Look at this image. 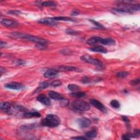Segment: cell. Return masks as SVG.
<instances>
[{
	"label": "cell",
	"mask_w": 140,
	"mask_h": 140,
	"mask_svg": "<svg viewBox=\"0 0 140 140\" xmlns=\"http://www.w3.org/2000/svg\"><path fill=\"white\" fill-rule=\"evenodd\" d=\"M68 89L72 92H77L81 90V88L76 84H69L68 85Z\"/></svg>",
	"instance_id": "603a6c76"
},
{
	"label": "cell",
	"mask_w": 140,
	"mask_h": 140,
	"mask_svg": "<svg viewBox=\"0 0 140 140\" xmlns=\"http://www.w3.org/2000/svg\"><path fill=\"white\" fill-rule=\"evenodd\" d=\"M1 24L5 27L7 28H17L19 25V23L12 20L3 19L1 20Z\"/></svg>",
	"instance_id": "ba28073f"
},
{
	"label": "cell",
	"mask_w": 140,
	"mask_h": 140,
	"mask_svg": "<svg viewBox=\"0 0 140 140\" xmlns=\"http://www.w3.org/2000/svg\"><path fill=\"white\" fill-rule=\"evenodd\" d=\"M58 74H59L58 70L54 69H49L44 74V76L46 78H54L58 76Z\"/></svg>",
	"instance_id": "4fadbf2b"
},
{
	"label": "cell",
	"mask_w": 140,
	"mask_h": 140,
	"mask_svg": "<svg viewBox=\"0 0 140 140\" xmlns=\"http://www.w3.org/2000/svg\"><path fill=\"white\" fill-rule=\"evenodd\" d=\"M121 4L117 8L112 9L113 13L119 14L132 13L139 11V4H136V2L132 1H123L120 2Z\"/></svg>",
	"instance_id": "6da1fadb"
},
{
	"label": "cell",
	"mask_w": 140,
	"mask_h": 140,
	"mask_svg": "<svg viewBox=\"0 0 140 140\" xmlns=\"http://www.w3.org/2000/svg\"><path fill=\"white\" fill-rule=\"evenodd\" d=\"M97 132L96 131V130L92 129L91 130L85 133V136L87 138H92L96 137L97 136Z\"/></svg>",
	"instance_id": "d6986e66"
},
{
	"label": "cell",
	"mask_w": 140,
	"mask_h": 140,
	"mask_svg": "<svg viewBox=\"0 0 140 140\" xmlns=\"http://www.w3.org/2000/svg\"><path fill=\"white\" fill-rule=\"evenodd\" d=\"M4 87L7 88V89L20 90H23L25 88V86L20 83L18 82H10L4 85Z\"/></svg>",
	"instance_id": "8992f818"
},
{
	"label": "cell",
	"mask_w": 140,
	"mask_h": 140,
	"mask_svg": "<svg viewBox=\"0 0 140 140\" xmlns=\"http://www.w3.org/2000/svg\"><path fill=\"white\" fill-rule=\"evenodd\" d=\"M42 6H45V7H53L55 6L56 4L53 1H45V2H43L41 3V4Z\"/></svg>",
	"instance_id": "cb8c5ba5"
},
{
	"label": "cell",
	"mask_w": 140,
	"mask_h": 140,
	"mask_svg": "<svg viewBox=\"0 0 140 140\" xmlns=\"http://www.w3.org/2000/svg\"><path fill=\"white\" fill-rule=\"evenodd\" d=\"M36 47H37L39 49H45L47 48V45L37 44L36 45Z\"/></svg>",
	"instance_id": "d6a6232c"
},
{
	"label": "cell",
	"mask_w": 140,
	"mask_h": 140,
	"mask_svg": "<svg viewBox=\"0 0 140 140\" xmlns=\"http://www.w3.org/2000/svg\"><path fill=\"white\" fill-rule=\"evenodd\" d=\"M21 12L19 11H10L8 12V14L12 15H20L21 14Z\"/></svg>",
	"instance_id": "e575fe53"
},
{
	"label": "cell",
	"mask_w": 140,
	"mask_h": 140,
	"mask_svg": "<svg viewBox=\"0 0 140 140\" xmlns=\"http://www.w3.org/2000/svg\"><path fill=\"white\" fill-rule=\"evenodd\" d=\"M71 14H72V15H73V16H76V15L79 14V12H78V11H76V10H74V11L72 12Z\"/></svg>",
	"instance_id": "f35d334b"
},
{
	"label": "cell",
	"mask_w": 140,
	"mask_h": 140,
	"mask_svg": "<svg viewBox=\"0 0 140 140\" xmlns=\"http://www.w3.org/2000/svg\"><path fill=\"white\" fill-rule=\"evenodd\" d=\"M51 19H53L55 21H66V22H75V20L72 19L70 17H56L51 18Z\"/></svg>",
	"instance_id": "ffe728a7"
},
{
	"label": "cell",
	"mask_w": 140,
	"mask_h": 140,
	"mask_svg": "<svg viewBox=\"0 0 140 140\" xmlns=\"http://www.w3.org/2000/svg\"><path fill=\"white\" fill-rule=\"evenodd\" d=\"M128 75H129V72H125V71L120 72L117 74V76L119 78H124L127 77Z\"/></svg>",
	"instance_id": "484cf974"
},
{
	"label": "cell",
	"mask_w": 140,
	"mask_h": 140,
	"mask_svg": "<svg viewBox=\"0 0 140 140\" xmlns=\"http://www.w3.org/2000/svg\"><path fill=\"white\" fill-rule=\"evenodd\" d=\"M132 137H133L132 134H127L124 135H123L122 139H130V138H131Z\"/></svg>",
	"instance_id": "1f68e13d"
},
{
	"label": "cell",
	"mask_w": 140,
	"mask_h": 140,
	"mask_svg": "<svg viewBox=\"0 0 140 140\" xmlns=\"http://www.w3.org/2000/svg\"><path fill=\"white\" fill-rule=\"evenodd\" d=\"M41 116V114L37 112H25L24 113V117L25 118H39Z\"/></svg>",
	"instance_id": "e0dca14e"
},
{
	"label": "cell",
	"mask_w": 140,
	"mask_h": 140,
	"mask_svg": "<svg viewBox=\"0 0 140 140\" xmlns=\"http://www.w3.org/2000/svg\"><path fill=\"white\" fill-rule=\"evenodd\" d=\"M132 135H133V137L134 138L138 137L139 136V130L136 129L134 131V132L132 134Z\"/></svg>",
	"instance_id": "d590c367"
},
{
	"label": "cell",
	"mask_w": 140,
	"mask_h": 140,
	"mask_svg": "<svg viewBox=\"0 0 140 140\" xmlns=\"http://www.w3.org/2000/svg\"><path fill=\"white\" fill-rule=\"evenodd\" d=\"M6 43L3 42V41H1V43H0V46H1V48H3V47H4L6 45Z\"/></svg>",
	"instance_id": "60d3db41"
},
{
	"label": "cell",
	"mask_w": 140,
	"mask_h": 140,
	"mask_svg": "<svg viewBox=\"0 0 140 140\" xmlns=\"http://www.w3.org/2000/svg\"><path fill=\"white\" fill-rule=\"evenodd\" d=\"M72 139H86L87 138L85 137H72Z\"/></svg>",
	"instance_id": "ab89813d"
},
{
	"label": "cell",
	"mask_w": 140,
	"mask_h": 140,
	"mask_svg": "<svg viewBox=\"0 0 140 140\" xmlns=\"http://www.w3.org/2000/svg\"><path fill=\"white\" fill-rule=\"evenodd\" d=\"M115 41L111 38H103L102 44L105 45H113L115 44Z\"/></svg>",
	"instance_id": "7402d4cb"
},
{
	"label": "cell",
	"mask_w": 140,
	"mask_h": 140,
	"mask_svg": "<svg viewBox=\"0 0 140 140\" xmlns=\"http://www.w3.org/2000/svg\"><path fill=\"white\" fill-rule=\"evenodd\" d=\"M81 82L83 83H84V84H89L91 82V80H90V79L89 78V77H84L82 79Z\"/></svg>",
	"instance_id": "f546056e"
},
{
	"label": "cell",
	"mask_w": 140,
	"mask_h": 140,
	"mask_svg": "<svg viewBox=\"0 0 140 140\" xmlns=\"http://www.w3.org/2000/svg\"><path fill=\"white\" fill-rule=\"evenodd\" d=\"M90 21L92 23L94 24L96 26H97V27H98V28H100V29H103V28H104V27H103V26L102 25H101L100 23H99L95 21V20H90Z\"/></svg>",
	"instance_id": "4dcf8cb0"
},
{
	"label": "cell",
	"mask_w": 140,
	"mask_h": 140,
	"mask_svg": "<svg viewBox=\"0 0 140 140\" xmlns=\"http://www.w3.org/2000/svg\"><path fill=\"white\" fill-rule=\"evenodd\" d=\"M86 95L85 92L82 91H77V92H72L71 94H70V96L76 97V98H82L83 97Z\"/></svg>",
	"instance_id": "44dd1931"
},
{
	"label": "cell",
	"mask_w": 140,
	"mask_h": 140,
	"mask_svg": "<svg viewBox=\"0 0 140 140\" xmlns=\"http://www.w3.org/2000/svg\"><path fill=\"white\" fill-rule=\"evenodd\" d=\"M72 106L77 110L81 111H88L90 109V106L88 102L82 101H75L72 103Z\"/></svg>",
	"instance_id": "277c9868"
},
{
	"label": "cell",
	"mask_w": 140,
	"mask_h": 140,
	"mask_svg": "<svg viewBox=\"0 0 140 140\" xmlns=\"http://www.w3.org/2000/svg\"><path fill=\"white\" fill-rule=\"evenodd\" d=\"M40 24H47L51 26H54L57 25V23L55 20L52 19L51 18H45L41 19L38 22Z\"/></svg>",
	"instance_id": "9a60e30c"
},
{
	"label": "cell",
	"mask_w": 140,
	"mask_h": 140,
	"mask_svg": "<svg viewBox=\"0 0 140 140\" xmlns=\"http://www.w3.org/2000/svg\"><path fill=\"white\" fill-rule=\"evenodd\" d=\"M122 118L123 120L125 122V123H126V124H129V122H130L129 119V118L127 117H126V116H122Z\"/></svg>",
	"instance_id": "74e56055"
},
{
	"label": "cell",
	"mask_w": 140,
	"mask_h": 140,
	"mask_svg": "<svg viewBox=\"0 0 140 140\" xmlns=\"http://www.w3.org/2000/svg\"><path fill=\"white\" fill-rule=\"evenodd\" d=\"M66 32L70 35H77L79 34V32L77 31H75L72 29H67L66 30Z\"/></svg>",
	"instance_id": "4316f807"
},
{
	"label": "cell",
	"mask_w": 140,
	"mask_h": 140,
	"mask_svg": "<svg viewBox=\"0 0 140 140\" xmlns=\"http://www.w3.org/2000/svg\"><path fill=\"white\" fill-rule=\"evenodd\" d=\"M16 63H17V64L18 65H23L25 64V62L23 60H18L16 61Z\"/></svg>",
	"instance_id": "8d00e7d4"
},
{
	"label": "cell",
	"mask_w": 140,
	"mask_h": 140,
	"mask_svg": "<svg viewBox=\"0 0 140 140\" xmlns=\"http://www.w3.org/2000/svg\"><path fill=\"white\" fill-rule=\"evenodd\" d=\"M78 124L81 128L85 129L89 127L91 125V121L89 119L87 118H81L78 119L77 121Z\"/></svg>",
	"instance_id": "9c48e42d"
},
{
	"label": "cell",
	"mask_w": 140,
	"mask_h": 140,
	"mask_svg": "<svg viewBox=\"0 0 140 140\" xmlns=\"http://www.w3.org/2000/svg\"><path fill=\"white\" fill-rule=\"evenodd\" d=\"M90 50L92 51H94V52H98V53H104V54L107 53V50L101 45H98V46H94V47L91 48Z\"/></svg>",
	"instance_id": "2e32d148"
},
{
	"label": "cell",
	"mask_w": 140,
	"mask_h": 140,
	"mask_svg": "<svg viewBox=\"0 0 140 140\" xmlns=\"http://www.w3.org/2000/svg\"><path fill=\"white\" fill-rule=\"evenodd\" d=\"M60 119L58 116L53 114H50L46 116L41 122V124L43 126H48L49 128H54L59 125Z\"/></svg>",
	"instance_id": "3957f363"
},
{
	"label": "cell",
	"mask_w": 140,
	"mask_h": 140,
	"mask_svg": "<svg viewBox=\"0 0 140 140\" xmlns=\"http://www.w3.org/2000/svg\"><path fill=\"white\" fill-rule=\"evenodd\" d=\"M91 105H92L94 107L97 108L98 110H99L101 112L104 113H106L107 112V110L106 107L103 105L102 103L100 102L99 101H98L95 99H92L90 100V101Z\"/></svg>",
	"instance_id": "52a82bcc"
},
{
	"label": "cell",
	"mask_w": 140,
	"mask_h": 140,
	"mask_svg": "<svg viewBox=\"0 0 140 140\" xmlns=\"http://www.w3.org/2000/svg\"><path fill=\"white\" fill-rule=\"evenodd\" d=\"M103 38L100 37H97V36H94L88 39L86 41V43L91 45H95L97 44H102Z\"/></svg>",
	"instance_id": "30bf717a"
},
{
	"label": "cell",
	"mask_w": 140,
	"mask_h": 140,
	"mask_svg": "<svg viewBox=\"0 0 140 140\" xmlns=\"http://www.w3.org/2000/svg\"><path fill=\"white\" fill-rule=\"evenodd\" d=\"M11 36L14 38H20L22 39L28 40L39 44L47 45L48 43V41L45 39L24 33L13 32L11 34Z\"/></svg>",
	"instance_id": "7a4b0ae2"
},
{
	"label": "cell",
	"mask_w": 140,
	"mask_h": 140,
	"mask_svg": "<svg viewBox=\"0 0 140 140\" xmlns=\"http://www.w3.org/2000/svg\"><path fill=\"white\" fill-rule=\"evenodd\" d=\"M0 108L1 110L6 112H8L9 111L11 110V103L8 102H3L1 103L0 105Z\"/></svg>",
	"instance_id": "ac0fdd59"
},
{
	"label": "cell",
	"mask_w": 140,
	"mask_h": 140,
	"mask_svg": "<svg viewBox=\"0 0 140 140\" xmlns=\"http://www.w3.org/2000/svg\"><path fill=\"white\" fill-rule=\"evenodd\" d=\"M81 59L86 63L94 65L98 67H100V68L103 67V63L101 61L97 59L93 58L91 56L89 55L86 54L83 55L81 56Z\"/></svg>",
	"instance_id": "5b68a950"
},
{
	"label": "cell",
	"mask_w": 140,
	"mask_h": 140,
	"mask_svg": "<svg viewBox=\"0 0 140 140\" xmlns=\"http://www.w3.org/2000/svg\"><path fill=\"white\" fill-rule=\"evenodd\" d=\"M49 86V83L47 82H44L42 83H41L39 84V88L40 89H45L47 87Z\"/></svg>",
	"instance_id": "f1b7e54d"
},
{
	"label": "cell",
	"mask_w": 140,
	"mask_h": 140,
	"mask_svg": "<svg viewBox=\"0 0 140 140\" xmlns=\"http://www.w3.org/2000/svg\"><path fill=\"white\" fill-rule=\"evenodd\" d=\"M48 95L49 97L51 98V99L56 100H63V98H64L63 95H61L60 94V93L55 92L54 91H49Z\"/></svg>",
	"instance_id": "5bb4252c"
},
{
	"label": "cell",
	"mask_w": 140,
	"mask_h": 140,
	"mask_svg": "<svg viewBox=\"0 0 140 140\" xmlns=\"http://www.w3.org/2000/svg\"><path fill=\"white\" fill-rule=\"evenodd\" d=\"M57 69L63 71H75L82 72V71L77 67L70 66H60L57 67Z\"/></svg>",
	"instance_id": "8fae6325"
},
{
	"label": "cell",
	"mask_w": 140,
	"mask_h": 140,
	"mask_svg": "<svg viewBox=\"0 0 140 140\" xmlns=\"http://www.w3.org/2000/svg\"><path fill=\"white\" fill-rule=\"evenodd\" d=\"M61 84H62V83L60 81H58V80L54 81L51 82L50 83V85L51 86H53V87L59 86L61 85Z\"/></svg>",
	"instance_id": "83f0119b"
},
{
	"label": "cell",
	"mask_w": 140,
	"mask_h": 140,
	"mask_svg": "<svg viewBox=\"0 0 140 140\" xmlns=\"http://www.w3.org/2000/svg\"><path fill=\"white\" fill-rule=\"evenodd\" d=\"M37 99L39 102L45 106H49L51 104V101L49 98L44 94H41L38 95Z\"/></svg>",
	"instance_id": "7c38bea8"
},
{
	"label": "cell",
	"mask_w": 140,
	"mask_h": 140,
	"mask_svg": "<svg viewBox=\"0 0 140 140\" xmlns=\"http://www.w3.org/2000/svg\"><path fill=\"white\" fill-rule=\"evenodd\" d=\"M111 105L112 106V107L115 108H119L120 107V103L118 102V101L116 100H113L111 101Z\"/></svg>",
	"instance_id": "d4e9b609"
},
{
	"label": "cell",
	"mask_w": 140,
	"mask_h": 140,
	"mask_svg": "<svg viewBox=\"0 0 140 140\" xmlns=\"http://www.w3.org/2000/svg\"><path fill=\"white\" fill-rule=\"evenodd\" d=\"M139 78H137L134 80H132V81H131V84L132 85H137L138 84H139Z\"/></svg>",
	"instance_id": "836d02e7"
}]
</instances>
